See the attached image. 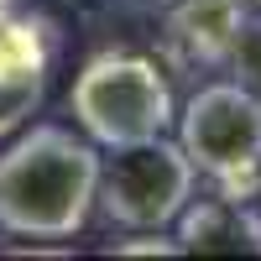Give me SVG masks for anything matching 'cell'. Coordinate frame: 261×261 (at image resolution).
Instances as JSON below:
<instances>
[{
    "label": "cell",
    "mask_w": 261,
    "mask_h": 261,
    "mask_svg": "<svg viewBox=\"0 0 261 261\" xmlns=\"http://www.w3.org/2000/svg\"><path fill=\"white\" fill-rule=\"evenodd\" d=\"M99 151L68 125L37 120L0 146V230L27 241H68L89 225Z\"/></svg>",
    "instance_id": "1"
},
{
    "label": "cell",
    "mask_w": 261,
    "mask_h": 261,
    "mask_svg": "<svg viewBox=\"0 0 261 261\" xmlns=\"http://www.w3.org/2000/svg\"><path fill=\"white\" fill-rule=\"evenodd\" d=\"M68 110H73V125L94 146L115 151V146H130V141L167 136V125L178 120V99H172L167 73L151 58L94 53L68 89Z\"/></svg>",
    "instance_id": "2"
},
{
    "label": "cell",
    "mask_w": 261,
    "mask_h": 261,
    "mask_svg": "<svg viewBox=\"0 0 261 261\" xmlns=\"http://www.w3.org/2000/svg\"><path fill=\"white\" fill-rule=\"evenodd\" d=\"M178 141L220 193L246 199L261 183V94L235 79L204 84L178 115Z\"/></svg>",
    "instance_id": "3"
},
{
    "label": "cell",
    "mask_w": 261,
    "mask_h": 261,
    "mask_svg": "<svg viewBox=\"0 0 261 261\" xmlns=\"http://www.w3.org/2000/svg\"><path fill=\"white\" fill-rule=\"evenodd\" d=\"M193 183H199V167L188 162L183 141H130L115 146V157H99L94 209L120 230H167L188 209Z\"/></svg>",
    "instance_id": "4"
},
{
    "label": "cell",
    "mask_w": 261,
    "mask_h": 261,
    "mask_svg": "<svg viewBox=\"0 0 261 261\" xmlns=\"http://www.w3.org/2000/svg\"><path fill=\"white\" fill-rule=\"evenodd\" d=\"M53 58H58V32L47 16L0 6V141L16 136L37 115L53 79Z\"/></svg>",
    "instance_id": "5"
},
{
    "label": "cell",
    "mask_w": 261,
    "mask_h": 261,
    "mask_svg": "<svg viewBox=\"0 0 261 261\" xmlns=\"http://www.w3.org/2000/svg\"><path fill=\"white\" fill-rule=\"evenodd\" d=\"M246 32H251L246 0H178L172 16H167V37L178 42L183 58H193V63L235 58Z\"/></svg>",
    "instance_id": "6"
},
{
    "label": "cell",
    "mask_w": 261,
    "mask_h": 261,
    "mask_svg": "<svg viewBox=\"0 0 261 261\" xmlns=\"http://www.w3.org/2000/svg\"><path fill=\"white\" fill-rule=\"evenodd\" d=\"M178 246L183 251H256L261 256V209H251L235 193L188 199V209L178 214Z\"/></svg>",
    "instance_id": "7"
},
{
    "label": "cell",
    "mask_w": 261,
    "mask_h": 261,
    "mask_svg": "<svg viewBox=\"0 0 261 261\" xmlns=\"http://www.w3.org/2000/svg\"><path fill=\"white\" fill-rule=\"evenodd\" d=\"M178 235H162V230H130L125 241H110L105 256H178Z\"/></svg>",
    "instance_id": "8"
},
{
    "label": "cell",
    "mask_w": 261,
    "mask_h": 261,
    "mask_svg": "<svg viewBox=\"0 0 261 261\" xmlns=\"http://www.w3.org/2000/svg\"><path fill=\"white\" fill-rule=\"evenodd\" d=\"M11 256H73L68 246H11Z\"/></svg>",
    "instance_id": "9"
},
{
    "label": "cell",
    "mask_w": 261,
    "mask_h": 261,
    "mask_svg": "<svg viewBox=\"0 0 261 261\" xmlns=\"http://www.w3.org/2000/svg\"><path fill=\"white\" fill-rule=\"evenodd\" d=\"M0 6H21V0H0Z\"/></svg>",
    "instance_id": "10"
},
{
    "label": "cell",
    "mask_w": 261,
    "mask_h": 261,
    "mask_svg": "<svg viewBox=\"0 0 261 261\" xmlns=\"http://www.w3.org/2000/svg\"><path fill=\"white\" fill-rule=\"evenodd\" d=\"M256 193H261V183H256Z\"/></svg>",
    "instance_id": "11"
},
{
    "label": "cell",
    "mask_w": 261,
    "mask_h": 261,
    "mask_svg": "<svg viewBox=\"0 0 261 261\" xmlns=\"http://www.w3.org/2000/svg\"><path fill=\"white\" fill-rule=\"evenodd\" d=\"M256 6H261V0H256Z\"/></svg>",
    "instance_id": "12"
}]
</instances>
